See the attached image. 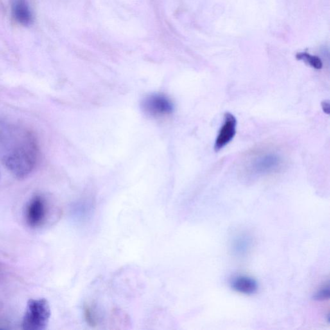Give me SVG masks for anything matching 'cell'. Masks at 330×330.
<instances>
[{"label":"cell","mask_w":330,"mask_h":330,"mask_svg":"<svg viewBox=\"0 0 330 330\" xmlns=\"http://www.w3.org/2000/svg\"><path fill=\"white\" fill-rule=\"evenodd\" d=\"M39 157L36 135L15 122L0 119V159L15 177L24 179L35 169Z\"/></svg>","instance_id":"obj_1"},{"label":"cell","mask_w":330,"mask_h":330,"mask_svg":"<svg viewBox=\"0 0 330 330\" xmlns=\"http://www.w3.org/2000/svg\"><path fill=\"white\" fill-rule=\"evenodd\" d=\"M51 308L45 299H31L27 303L23 319V328L26 330H44L51 317Z\"/></svg>","instance_id":"obj_2"},{"label":"cell","mask_w":330,"mask_h":330,"mask_svg":"<svg viewBox=\"0 0 330 330\" xmlns=\"http://www.w3.org/2000/svg\"><path fill=\"white\" fill-rule=\"evenodd\" d=\"M142 110L151 116H163L171 114L174 104L168 96L159 93L148 95L141 102Z\"/></svg>","instance_id":"obj_3"},{"label":"cell","mask_w":330,"mask_h":330,"mask_svg":"<svg viewBox=\"0 0 330 330\" xmlns=\"http://www.w3.org/2000/svg\"><path fill=\"white\" fill-rule=\"evenodd\" d=\"M282 163V158L277 153H264L253 160L250 170L255 175H265L279 171Z\"/></svg>","instance_id":"obj_4"},{"label":"cell","mask_w":330,"mask_h":330,"mask_svg":"<svg viewBox=\"0 0 330 330\" xmlns=\"http://www.w3.org/2000/svg\"><path fill=\"white\" fill-rule=\"evenodd\" d=\"M237 119L231 113L226 112L223 125L215 141L214 150L219 152L234 139L236 134Z\"/></svg>","instance_id":"obj_5"},{"label":"cell","mask_w":330,"mask_h":330,"mask_svg":"<svg viewBox=\"0 0 330 330\" xmlns=\"http://www.w3.org/2000/svg\"><path fill=\"white\" fill-rule=\"evenodd\" d=\"M45 215L46 208L42 198L36 196L32 199L26 210V220L28 225L32 228L38 227L44 221Z\"/></svg>","instance_id":"obj_6"},{"label":"cell","mask_w":330,"mask_h":330,"mask_svg":"<svg viewBox=\"0 0 330 330\" xmlns=\"http://www.w3.org/2000/svg\"><path fill=\"white\" fill-rule=\"evenodd\" d=\"M11 8L13 17L17 22L23 26H31L33 16L28 0H12Z\"/></svg>","instance_id":"obj_7"},{"label":"cell","mask_w":330,"mask_h":330,"mask_svg":"<svg viewBox=\"0 0 330 330\" xmlns=\"http://www.w3.org/2000/svg\"><path fill=\"white\" fill-rule=\"evenodd\" d=\"M233 290L246 295H252L256 292L258 284L255 279L247 276L234 278L231 282Z\"/></svg>","instance_id":"obj_8"},{"label":"cell","mask_w":330,"mask_h":330,"mask_svg":"<svg viewBox=\"0 0 330 330\" xmlns=\"http://www.w3.org/2000/svg\"><path fill=\"white\" fill-rule=\"evenodd\" d=\"M250 237L245 235H241L235 239L232 244L233 252L237 256H243L249 251L251 246Z\"/></svg>","instance_id":"obj_9"},{"label":"cell","mask_w":330,"mask_h":330,"mask_svg":"<svg viewBox=\"0 0 330 330\" xmlns=\"http://www.w3.org/2000/svg\"><path fill=\"white\" fill-rule=\"evenodd\" d=\"M297 60L302 61L307 63L313 69L320 70L322 68V62L320 58L317 56L311 55L310 54L301 52L298 53L295 56Z\"/></svg>","instance_id":"obj_10"},{"label":"cell","mask_w":330,"mask_h":330,"mask_svg":"<svg viewBox=\"0 0 330 330\" xmlns=\"http://www.w3.org/2000/svg\"><path fill=\"white\" fill-rule=\"evenodd\" d=\"M329 287L328 285L318 290L313 296V299L316 300H324L329 299Z\"/></svg>","instance_id":"obj_11"},{"label":"cell","mask_w":330,"mask_h":330,"mask_svg":"<svg viewBox=\"0 0 330 330\" xmlns=\"http://www.w3.org/2000/svg\"><path fill=\"white\" fill-rule=\"evenodd\" d=\"M323 111L326 114H329L330 113V104L328 101H322L321 103Z\"/></svg>","instance_id":"obj_12"}]
</instances>
